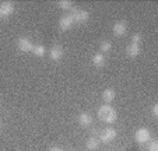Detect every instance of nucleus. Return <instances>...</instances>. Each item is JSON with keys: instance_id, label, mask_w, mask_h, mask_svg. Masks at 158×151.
Here are the masks:
<instances>
[{"instance_id": "ddd939ff", "label": "nucleus", "mask_w": 158, "mask_h": 151, "mask_svg": "<svg viewBox=\"0 0 158 151\" xmlns=\"http://www.w3.org/2000/svg\"><path fill=\"white\" fill-rule=\"evenodd\" d=\"M93 65L95 66V67H104V65H105V55L101 53V52L95 53V55H94V57H93Z\"/></svg>"}, {"instance_id": "a211bd4d", "label": "nucleus", "mask_w": 158, "mask_h": 151, "mask_svg": "<svg viewBox=\"0 0 158 151\" xmlns=\"http://www.w3.org/2000/svg\"><path fill=\"white\" fill-rule=\"evenodd\" d=\"M148 151H158L157 140H150V141H148Z\"/></svg>"}, {"instance_id": "4468645a", "label": "nucleus", "mask_w": 158, "mask_h": 151, "mask_svg": "<svg viewBox=\"0 0 158 151\" xmlns=\"http://www.w3.org/2000/svg\"><path fill=\"white\" fill-rule=\"evenodd\" d=\"M85 147H87V150H88V151H94V150H97V148L99 147V140L97 139L95 136L89 137V139L87 140V143H85Z\"/></svg>"}, {"instance_id": "5701e85b", "label": "nucleus", "mask_w": 158, "mask_h": 151, "mask_svg": "<svg viewBox=\"0 0 158 151\" xmlns=\"http://www.w3.org/2000/svg\"><path fill=\"white\" fill-rule=\"evenodd\" d=\"M0 129H2V123H0Z\"/></svg>"}, {"instance_id": "9b49d317", "label": "nucleus", "mask_w": 158, "mask_h": 151, "mask_svg": "<svg viewBox=\"0 0 158 151\" xmlns=\"http://www.w3.org/2000/svg\"><path fill=\"white\" fill-rule=\"evenodd\" d=\"M115 97H116V92H115L114 88H106L102 92V99L106 102V105L109 104V102H112V101L115 99Z\"/></svg>"}, {"instance_id": "7ed1b4c3", "label": "nucleus", "mask_w": 158, "mask_h": 151, "mask_svg": "<svg viewBox=\"0 0 158 151\" xmlns=\"http://www.w3.org/2000/svg\"><path fill=\"white\" fill-rule=\"evenodd\" d=\"M116 139V130L114 128H106L99 133V141H102L104 144H109L110 141H114Z\"/></svg>"}, {"instance_id": "412c9836", "label": "nucleus", "mask_w": 158, "mask_h": 151, "mask_svg": "<svg viewBox=\"0 0 158 151\" xmlns=\"http://www.w3.org/2000/svg\"><path fill=\"white\" fill-rule=\"evenodd\" d=\"M49 151H62V148H59V147H52Z\"/></svg>"}, {"instance_id": "aec40b11", "label": "nucleus", "mask_w": 158, "mask_h": 151, "mask_svg": "<svg viewBox=\"0 0 158 151\" xmlns=\"http://www.w3.org/2000/svg\"><path fill=\"white\" fill-rule=\"evenodd\" d=\"M152 115H154L155 118L158 116V104H155L154 107H152Z\"/></svg>"}, {"instance_id": "dca6fc26", "label": "nucleus", "mask_w": 158, "mask_h": 151, "mask_svg": "<svg viewBox=\"0 0 158 151\" xmlns=\"http://www.w3.org/2000/svg\"><path fill=\"white\" fill-rule=\"evenodd\" d=\"M57 6L62 10H66V11H70L74 7L73 6V2H69V0H60V2H57Z\"/></svg>"}, {"instance_id": "6ab92c4d", "label": "nucleus", "mask_w": 158, "mask_h": 151, "mask_svg": "<svg viewBox=\"0 0 158 151\" xmlns=\"http://www.w3.org/2000/svg\"><path fill=\"white\" fill-rule=\"evenodd\" d=\"M140 42H141V34H134V35L131 36V44L139 45Z\"/></svg>"}, {"instance_id": "2eb2a0df", "label": "nucleus", "mask_w": 158, "mask_h": 151, "mask_svg": "<svg viewBox=\"0 0 158 151\" xmlns=\"http://www.w3.org/2000/svg\"><path fill=\"white\" fill-rule=\"evenodd\" d=\"M32 53L35 55L36 57H44L45 53H46V48H45L44 45H34Z\"/></svg>"}, {"instance_id": "423d86ee", "label": "nucleus", "mask_w": 158, "mask_h": 151, "mask_svg": "<svg viewBox=\"0 0 158 151\" xmlns=\"http://www.w3.org/2000/svg\"><path fill=\"white\" fill-rule=\"evenodd\" d=\"M73 24H74L73 17L70 14H66V15H63V17L59 20V28L62 31H67V30H70V28H72Z\"/></svg>"}, {"instance_id": "b1692460", "label": "nucleus", "mask_w": 158, "mask_h": 151, "mask_svg": "<svg viewBox=\"0 0 158 151\" xmlns=\"http://www.w3.org/2000/svg\"><path fill=\"white\" fill-rule=\"evenodd\" d=\"M0 113H2V111H0Z\"/></svg>"}, {"instance_id": "6e6552de", "label": "nucleus", "mask_w": 158, "mask_h": 151, "mask_svg": "<svg viewBox=\"0 0 158 151\" xmlns=\"http://www.w3.org/2000/svg\"><path fill=\"white\" fill-rule=\"evenodd\" d=\"M112 31H114L115 36H123L126 32H127V24H126L125 21H118V23L114 25Z\"/></svg>"}, {"instance_id": "4be33fe9", "label": "nucleus", "mask_w": 158, "mask_h": 151, "mask_svg": "<svg viewBox=\"0 0 158 151\" xmlns=\"http://www.w3.org/2000/svg\"><path fill=\"white\" fill-rule=\"evenodd\" d=\"M0 18H3V15H2V11H0Z\"/></svg>"}, {"instance_id": "9d476101", "label": "nucleus", "mask_w": 158, "mask_h": 151, "mask_svg": "<svg viewBox=\"0 0 158 151\" xmlns=\"http://www.w3.org/2000/svg\"><path fill=\"white\" fill-rule=\"evenodd\" d=\"M78 123H80L81 128H89V126L93 124V116L87 112L80 113V116H78Z\"/></svg>"}, {"instance_id": "f03ea898", "label": "nucleus", "mask_w": 158, "mask_h": 151, "mask_svg": "<svg viewBox=\"0 0 158 151\" xmlns=\"http://www.w3.org/2000/svg\"><path fill=\"white\" fill-rule=\"evenodd\" d=\"M69 14L72 15L74 23H77V24H85L89 18L88 11H85V10H78V9H76V7H73V9L70 10Z\"/></svg>"}, {"instance_id": "f3484780", "label": "nucleus", "mask_w": 158, "mask_h": 151, "mask_svg": "<svg viewBox=\"0 0 158 151\" xmlns=\"http://www.w3.org/2000/svg\"><path fill=\"white\" fill-rule=\"evenodd\" d=\"M110 49H112V44H110L109 41H102L101 44H99V50H101V53H106V52H109Z\"/></svg>"}, {"instance_id": "0eeeda50", "label": "nucleus", "mask_w": 158, "mask_h": 151, "mask_svg": "<svg viewBox=\"0 0 158 151\" xmlns=\"http://www.w3.org/2000/svg\"><path fill=\"white\" fill-rule=\"evenodd\" d=\"M49 57L55 62H59L63 57V48L60 45H53V46L49 49Z\"/></svg>"}, {"instance_id": "20e7f679", "label": "nucleus", "mask_w": 158, "mask_h": 151, "mask_svg": "<svg viewBox=\"0 0 158 151\" xmlns=\"http://www.w3.org/2000/svg\"><path fill=\"white\" fill-rule=\"evenodd\" d=\"M134 139L136 141L140 143V144H144V143H148L151 140V133H150L148 129L146 128H140L136 133H134Z\"/></svg>"}, {"instance_id": "1a4fd4ad", "label": "nucleus", "mask_w": 158, "mask_h": 151, "mask_svg": "<svg viewBox=\"0 0 158 151\" xmlns=\"http://www.w3.org/2000/svg\"><path fill=\"white\" fill-rule=\"evenodd\" d=\"M0 11H2L3 18L11 15L14 13V3H11V2H3V3L0 4Z\"/></svg>"}, {"instance_id": "f257e3e1", "label": "nucleus", "mask_w": 158, "mask_h": 151, "mask_svg": "<svg viewBox=\"0 0 158 151\" xmlns=\"http://www.w3.org/2000/svg\"><path fill=\"white\" fill-rule=\"evenodd\" d=\"M98 118L105 123H114L118 119V113L110 105H102L98 109Z\"/></svg>"}, {"instance_id": "39448f33", "label": "nucleus", "mask_w": 158, "mask_h": 151, "mask_svg": "<svg viewBox=\"0 0 158 151\" xmlns=\"http://www.w3.org/2000/svg\"><path fill=\"white\" fill-rule=\"evenodd\" d=\"M17 46H18V50H21V52L27 53V52H32L34 44L28 38L21 36V38H18V41H17Z\"/></svg>"}, {"instance_id": "f8f14e48", "label": "nucleus", "mask_w": 158, "mask_h": 151, "mask_svg": "<svg viewBox=\"0 0 158 151\" xmlns=\"http://www.w3.org/2000/svg\"><path fill=\"white\" fill-rule=\"evenodd\" d=\"M126 53H127L129 57H136L140 53V46L136 44H130L127 48H126Z\"/></svg>"}]
</instances>
